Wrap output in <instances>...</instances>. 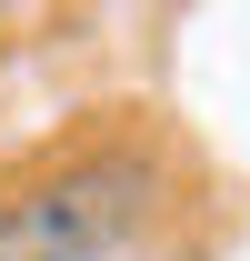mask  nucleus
<instances>
[{
    "mask_svg": "<svg viewBox=\"0 0 250 261\" xmlns=\"http://www.w3.org/2000/svg\"><path fill=\"white\" fill-rule=\"evenodd\" d=\"M160 201V161L140 141L70 151L0 201V261H120Z\"/></svg>",
    "mask_w": 250,
    "mask_h": 261,
    "instance_id": "f257e3e1",
    "label": "nucleus"
}]
</instances>
